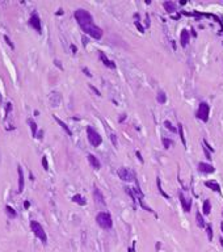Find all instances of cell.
<instances>
[{"label":"cell","mask_w":223,"mask_h":252,"mask_svg":"<svg viewBox=\"0 0 223 252\" xmlns=\"http://www.w3.org/2000/svg\"><path fill=\"white\" fill-rule=\"evenodd\" d=\"M202 210H203V214H206V215H208V214H210V210H211V205H210V201H209V200H205Z\"/></svg>","instance_id":"24"},{"label":"cell","mask_w":223,"mask_h":252,"mask_svg":"<svg viewBox=\"0 0 223 252\" xmlns=\"http://www.w3.org/2000/svg\"><path fill=\"white\" fill-rule=\"evenodd\" d=\"M17 175H19V185H17V193H22L25 185V180H24V172H22V167L17 166Z\"/></svg>","instance_id":"9"},{"label":"cell","mask_w":223,"mask_h":252,"mask_svg":"<svg viewBox=\"0 0 223 252\" xmlns=\"http://www.w3.org/2000/svg\"><path fill=\"white\" fill-rule=\"evenodd\" d=\"M28 124H29V126H30V130H32V135L33 137H36L37 135V129H38V126H37V124L33 120H28Z\"/></svg>","instance_id":"21"},{"label":"cell","mask_w":223,"mask_h":252,"mask_svg":"<svg viewBox=\"0 0 223 252\" xmlns=\"http://www.w3.org/2000/svg\"><path fill=\"white\" fill-rule=\"evenodd\" d=\"M28 22H29V25H30L36 32L41 33L42 26H41V19H40V16H38V13L33 12L32 16H30V19H29V21H28Z\"/></svg>","instance_id":"8"},{"label":"cell","mask_w":223,"mask_h":252,"mask_svg":"<svg viewBox=\"0 0 223 252\" xmlns=\"http://www.w3.org/2000/svg\"><path fill=\"white\" fill-rule=\"evenodd\" d=\"M89 87H91V89H92V91H93L94 93L97 95V96H101V93H100V91H98V89H96V88H94L93 86H89Z\"/></svg>","instance_id":"35"},{"label":"cell","mask_w":223,"mask_h":252,"mask_svg":"<svg viewBox=\"0 0 223 252\" xmlns=\"http://www.w3.org/2000/svg\"><path fill=\"white\" fill-rule=\"evenodd\" d=\"M88 161H89V164L94 168V170H100V168H101V163H100V160L94 155H92V154L88 155Z\"/></svg>","instance_id":"12"},{"label":"cell","mask_w":223,"mask_h":252,"mask_svg":"<svg viewBox=\"0 0 223 252\" xmlns=\"http://www.w3.org/2000/svg\"><path fill=\"white\" fill-rule=\"evenodd\" d=\"M156 100L160 103V104H164L167 101V95L164 91H159L158 92V97H156Z\"/></svg>","instance_id":"23"},{"label":"cell","mask_w":223,"mask_h":252,"mask_svg":"<svg viewBox=\"0 0 223 252\" xmlns=\"http://www.w3.org/2000/svg\"><path fill=\"white\" fill-rule=\"evenodd\" d=\"M118 176L121 180H124V181H133L134 179H135V173H134L130 168H125V167H122L118 170Z\"/></svg>","instance_id":"7"},{"label":"cell","mask_w":223,"mask_h":252,"mask_svg":"<svg viewBox=\"0 0 223 252\" xmlns=\"http://www.w3.org/2000/svg\"><path fill=\"white\" fill-rule=\"evenodd\" d=\"M72 201H74V202H76V204H79V205H81V206H84V205L87 204V201L83 198L80 194H75L74 197H72Z\"/></svg>","instance_id":"19"},{"label":"cell","mask_w":223,"mask_h":252,"mask_svg":"<svg viewBox=\"0 0 223 252\" xmlns=\"http://www.w3.org/2000/svg\"><path fill=\"white\" fill-rule=\"evenodd\" d=\"M93 197H94V201H97L98 204H101V205H105V200H104V196L103 193L100 192V189L94 187L93 189Z\"/></svg>","instance_id":"15"},{"label":"cell","mask_w":223,"mask_h":252,"mask_svg":"<svg viewBox=\"0 0 223 252\" xmlns=\"http://www.w3.org/2000/svg\"><path fill=\"white\" fill-rule=\"evenodd\" d=\"M205 184H206V187L213 188V190H215V192H221V187H219L218 183H215V181H206Z\"/></svg>","instance_id":"22"},{"label":"cell","mask_w":223,"mask_h":252,"mask_svg":"<svg viewBox=\"0 0 223 252\" xmlns=\"http://www.w3.org/2000/svg\"><path fill=\"white\" fill-rule=\"evenodd\" d=\"M156 183H158V188H159V192H160L161 194H163V196H164V197H165V198H169V196H168V194H167V193L164 192V190H163V189H161V185H160V179H159V177H158V180H156Z\"/></svg>","instance_id":"28"},{"label":"cell","mask_w":223,"mask_h":252,"mask_svg":"<svg viewBox=\"0 0 223 252\" xmlns=\"http://www.w3.org/2000/svg\"><path fill=\"white\" fill-rule=\"evenodd\" d=\"M4 41H5V42H7V43H8V46H9L11 49H12V50L15 49V45L12 43V41H11V38H9L8 36H4Z\"/></svg>","instance_id":"30"},{"label":"cell","mask_w":223,"mask_h":252,"mask_svg":"<svg viewBox=\"0 0 223 252\" xmlns=\"http://www.w3.org/2000/svg\"><path fill=\"white\" fill-rule=\"evenodd\" d=\"M54 120H55V121H57V122H58V124H59L60 126H62V129H63V130H64V131H66L67 134H68V135H70V137L72 135V131L70 130V127H68V126H67V125L64 124V122H63L62 120H60V118H58V117H57V116H54Z\"/></svg>","instance_id":"17"},{"label":"cell","mask_w":223,"mask_h":252,"mask_svg":"<svg viewBox=\"0 0 223 252\" xmlns=\"http://www.w3.org/2000/svg\"><path fill=\"white\" fill-rule=\"evenodd\" d=\"M96 222L104 230H110L113 227V219H112V217L108 211H100L96 215Z\"/></svg>","instance_id":"2"},{"label":"cell","mask_w":223,"mask_h":252,"mask_svg":"<svg viewBox=\"0 0 223 252\" xmlns=\"http://www.w3.org/2000/svg\"><path fill=\"white\" fill-rule=\"evenodd\" d=\"M50 103H51L53 106H58V104L60 103V95L57 92H53L51 96H50Z\"/></svg>","instance_id":"16"},{"label":"cell","mask_w":223,"mask_h":252,"mask_svg":"<svg viewBox=\"0 0 223 252\" xmlns=\"http://www.w3.org/2000/svg\"><path fill=\"white\" fill-rule=\"evenodd\" d=\"M206 231H208V238H209V240H211V239H213V228H211L210 225L206 226Z\"/></svg>","instance_id":"29"},{"label":"cell","mask_w":223,"mask_h":252,"mask_svg":"<svg viewBox=\"0 0 223 252\" xmlns=\"http://www.w3.org/2000/svg\"><path fill=\"white\" fill-rule=\"evenodd\" d=\"M74 16H75L77 24L80 25L81 29H83V28H85V26H88V25H92L93 24V19H92L91 13H89L88 11H85V9H76Z\"/></svg>","instance_id":"1"},{"label":"cell","mask_w":223,"mask_h":252,"mask_svg":"<svg viewBox=\"0 0 223 252\" xmlns=\"http://www.w3.org/2000/svg\"><path fill=\"white\" fill-rule=\"evenodd\" d=\"M83 71L85 72V75H87V76H92V74H91V72H89V70H88V69H83Z\"/></svg>","instance_id":"37"},{"label":"cell","mask_w":223,"mask_h":252,"mask_svg":"<svg viewBox=\"0 0 223 252\" xmlns=\"http://www.w3.org/2000/svg\"><path fill=\"white\" fill-rule=\"evenodd\" d=\"M178 198H180V202L182 205V208L185 211H190V208H192V200L189 198H185V196H184L181 192L178 193Z\"/></svg>","instance_id":"10"},{"label":"cell","mask_w":223,"mask_h":252,"mask_svg":"<svg viewBox=\"0 0 223 252\" xmlns=\"http://www.w3.org/2000/svg\"><path fill=\"white\" fill-rule=\"evenodd\" d=\"M83 30L85 32V34L91 36L92 38H94V40H101V37H103V30L100 29L98 26L94 25V24L83 28Z\"/></svg>","instance_id":"6"},{"label":"cell","mask_w":223,"mask_h":252,"mask_svg":"<svg viewBox=\"0 0 223 252\" xmlns=\"http://www.w3.org/2000/svg\"><path fill=\"white\" fill-rule=\"evenodd\" d=\"M221 228H222V231H223V222L221 223Z\"/></svg>","instance_id":"43"},{"label":"cell","mask_w":223,"mask_h":252,"mask_svg":"<svg viewBox=\"0 0 223 252\" xmlns=\"http://www.w3.org/2000/svg\"><path fill=\"white\" fill-rule=\"evenodd\" d=\"M71 49H72V51L76 53V46H74V45H71Z\"/></svg>","instance_id":"41"},{"label":"cell","mask_w":223,"mask_h":252,"mask_svg":"<svg viewBox=\"0 0 223 252\" xmlns=\"http://www.w3.org/2000/svg\"><path fill=\"white\" fill-rule=\"evenodd\" d=\"M30 228H32L33 234H34L43 244L47 243V235H46V232H45L43 227L41 226V223H38L37 221H32L30 222Z\"/></svg>","instance_id":"3"},{"label":"cell","mask_w":223,"mask_h":252,"mask_svg":"<svg viewBox=\"0 0 223 252\" xmlns=\"http://www.w3.org/2000/svg\"><path fill=\"white\" fill-rule=\"evenodd\" d=\"M198 170H199V172H203V173H213L215 171V168L211 164H208V163H199L198 164Z\"/></svg>","instance_id":"11"},{"label":"cell","mask_w":223,"mask_h":252,"mask_svg":"<svg viewBox=\"0 0 223 252\" xmlns=\"http://www.w3.org/2000/svg\"><path fill=\"white\" fill-rule=\"evenodd\" d=\"M87 135H88V141H89V143L92 144L93 147H98L100 144L103 143V138H101V135L94 130V129L92 127V126H88L87 127Z\"/></svg>","instance_id":"4"},{"label":"cell","mask_w":223,"mask_h":252,"mask_svg":"<svg viewBox=\"0 0 223 252\" xmlns=\"http://www.w3.org/2000/svg\"><path fill=\"white\" fill-rule=\"evenodd\" d=\"M163 5H164V9L167 12H173V11H176V8H177L176 3H173V2H165Z\"/></svg>","instance_id":"18"},{"label":"cell","mask_w":223,"mask_h":252,"mask_svg":"<svg viewBox=\"0 0 223 252\" xmlns=\"http://www.w3.org/2000/svg\"><path fill=\"white\" fill-rule=\"evenodd\" d=\"M135 25H137V28H138V29H139V32H141V33H143V32H144V29H143V26L141 25V22H139V21H135Z\"/></svg>","instance_id":"34"},{"label":"cell","mask_w":223,"mask_h":252,"mask_svg":"<svg viewBox=\"0 0 223 252\" xmlns=\"http://www.w3.org/2000/svg\"><path fill=\"white\" fill-rule=\"evenodd\" d=\"M197 225H198L199 227H203V226H205V219H203L202 217H201L199 213H197Z\"/></svg>","instance_id":"26"},{"label":"cell","mask_w":223,"mask_h":252,"mask_svg":"<svg viewBox=\"0 0 223 252\" xmlns=\"http://www.w3.org/2000/svg\"><path fill=\"white\" fill-rule=\"evenodd\" d=\"M5 213H7L11 218H16V217H17V211H16L12 206H9V205L5 206Z\"/></svg>","instance_id":"20"},{"label":"cell","mask_w":223,"mask_h":252,"mask_svg":"<svg viewBox=\"0 0 223 252\" xmlns=\"http://www.w3.org/2000/svg\"><path fill=\"white\" fill-rule=\"evenodd\" d=\"M87 43H88V40H87L85 37H83V45H84V46H87Z\"/></svg>","instance_id":"39"},{"label":"cell","mask_w":223,"mask_h":252,"mask_svg":"<svg viewBox=\"0 0 223 252\" xmlns=\"http://www.w3.org/2000/svg\"><path fill=\"white\" fill-rule=\"evenodd\" d=\"M42 166H43V168H45V170H49V163H47V158H46V156H43V158H42Z\"/></svg>","instance_id":"32"},{"label":"cell","mask_w":223,"mask_h":252,"mask_svg":"<svg viewBox=\"0 0 223 252\" xmlns=\"http://www.w3.org/2000/svg\"><path fill=\"white\" fill-rule=\"evenodd\" d=\"M219 242H221V244L223 245V239H222V238H221V240H219Z\"/></svg>","instance_id":"42"},{"label":"cell","mask_w":223,"mask_h":252,"mask_svg":"<svg viewBox=\"0 0 223 252\" xmlns=\"http://www.w3.org/2000/svg\"><path fill=\"white\" fill-rule=\"evenodd\" d=\"M189 40H190V34H189V32L184 29L181 32V36H180V42H181V46L185 47L186 45L189 43Z\"/></svg>","instance_id":"14"},{"label":"cell","mask_w":223,"mask_h":252,"mask_svg":"<svg viewBox=\"0 0 223 252\" xmlns=\"http://www.w3.org/2000/svg\"><path fill=\"white\" fill-rule=\"evenodd\" d=\"M137 156H138V158H139V160H141V161H142V163H143V158H142V156H141V153H138V151H137Z\"/></svg>","instance_id":"40"},{"label":"cell","mask_w":223,"mask_h":252,"mask_svg":"<svg viewBox=\"0 0 223 252\" xmlns=\"http://www.w3.org/2000/svg\"><path fill=\"white\" fill-rule=\"evenodd\" d=\"M54 63H55V64H57V66L59 67V69H60V70H62V66H60V62H59V60H57V59H55V60H54Z\"/></svg>","instance_id":"38"},{"label":"cell","mask_w":223,"mask_h":252,"mask_svg":"<svg viewBox=\"0 0 223 252\" xmlns=\"http://www.w3.org/2000/svg\"><path fill=\"white\" fill-rule=\"evenodd\" d=\"M164 125H165V127H167V129H169L171 131H176V129H175L173 126H172V124H171L169 121H164Z\"/></svg>","instance_id":"31"},{"label":"cell","mask_w":223,"mask_h":252,"mask_svg":"<svg viewBox=\"0 0 223 252\" xmlns=\"http://www.w3.org/2000/svg\"><path fill=\"white\" fill-rule=\"evenodd\" d=\"M178 133H180V137H181V141H182V144L184 146H186V142H185V137H184V130H182V125L178 124Z\"/></svg>","instance_id":"25"},{"label":"cell","mask_w":223,"mask_h":252,"mask_svg":"<svg viewBox=\"0 0 223 252\" xmlns=\"http://www.w3.org/2000/svg\"><path fill=\"white\" fill-rule=\"evenodd\" d=\"M24 208L25 209H29L30 208V202H29V201H25V202H24Z\"/></svg>","instance_id":"36"},{"label":"cell","mask_w":223,"mask_h":252,"mask_svg":"<svg viewBox=\"0 0 223 252\" xmlns=\"http://www.w3.org/2000/svg\"><path fill=\"white\" fill-rule=\"evenodd\" d=\"M100 59H101V62L107 66V67H109V69H116V63L114 62H112V60L105 55L104 53H101L100 51Z\"/></svg>","instance_id":"13"},{"label":"cell","mask_w":223,"mask_h":252,"mask_svg":"<svg viewBox=\"0 0 223 252\" xmlns=\"http://www.w3.org/2000/svg\"><path fill=\"white\" fill-rule=\"evenodd\" d=\"M110 139H112V142H113L114 146H117V144H118V139H117L116 134H110Z\"/></svg>","instance_id":"33"},{"label":"cell","mask_w":223,"mask_h":252,"mask_svg":"<svg viewBox=\"0 0 223 252\" xmlns=\"http://www.w3.org/2000/svg\"><path fill=\"white\" fill-rule=\"evenodd\" d=\"M163 144H164L165 148H169L172 144H173V142H172L171 139H168V138H163Z\"/></svg>","instance_id":"27"},{"label":"cell","mask_w":223,"mask_h":252,"mask_svg":"<svg viewBox=\"0 0 223 252\" xmlns=\"http://www.w3.org/2000/svg\"><path fill=\"white\" fill-rule=\"evenodd\" d=\"M209 114H210V105L208 103L202 101L198 106V112H197V117L199 120H202L203 122L209 121Z\"/></svg>","instance_id":"5"}]
</instances>
